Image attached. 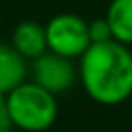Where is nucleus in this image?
Returning <instances> with one entry per match:
<instances>
[{"mask_svg":"<svg viewBox=\"0 0 132 132\" xmlns=\"http://www.w3.org/2000/svg\"><path fill=\"white\" fill-rule=\"evenodd\" d=\"M10 45L21 54L27 62L47 53V35L45 25L35 20H23L14 27Z\"/></svg>","mask_w":132,"mask_h":132,"instance_id":"39448f33","label":"nucleus"},{"mask_svg":"<svg viewBox=\"0 0 132 132\" xmlns=\"http://www.w3.org/2000/svg\"><path fill=\"white\" fill-rule=\"evenodd\" d=\"M87 31H89L91 43H103V41H111L113 39L111 27H109L105 18H97V20L87 21Z\"/></svg>","mask_w":132,"mask_h":132,"instance_id":"6e6552de","label":"nucleus"},{"mask_svg":"<svg viewBox=\"0 0 132 132\" xmlns=\"http://www.w3.org/2000/svg\"><path fill=\"white\" fill-rule=\"evenodd\" d=\"M29 72L33 82L54 95L66 93L78 82V64L72 58L60 56L51 51L33 58Z\"/></svg>","mask_w":132,"mask_h":132,"instance_id":"20e7f679","label":"nucleus"},{"mask_svg":"<svg viewBox=\"0 0 132 132\" xmlns=\"http://www.w3.org/2000/svg\"><path fill=\"white\" fill-rule=\"evenodd\" d=\"M6 107L14 128L23 132H45L58 119L56 95L33 80H25L6 93Z\"/></svg>","mask_w":132,"mask_h":132,"instance_id":"f03ea898","label":"nucleus"},{"mask_svg":"<svg viewBox=\"0 0 132 132\" xmlns=\"http://www.w3.org/2000/svg\"><path fill=\"white\" fill-rule=\"evenodd\" d=\"M47 49L60 56L78 60L91 45L87 21L72 12H60L45 23Z\"/></svg>","mask_w":132,"mask_h":132,"instance_id":"7ed1b4c3","label":"nucleus"},{"mask_svg":"<svg viewBox=\"0 0 132 132\" xmlns=\"http://www.w3.org/2000/svg\"><path fill=\"white\" fill-rule=\"evenodd\" d=\"M113 39L122 45H132V0H111L105 12Z\"/></svg>","mask_w":132,"mask_h":132,"instance_id":"0eeeda50","label":"nucleus"},{"mask_svg":"<svg viewBox=\"0 0 132 132\" xmlns=\"http://www.w3.org/2000/svg\"><path fill=\"white\" fill-rule=\"evenodd\" d=\"M27 60L10 43H0V93H8L27 80Z\"/></svg>","mask_w":132,"mask_h":132,"instance_id":"423d86ee","label":"nucleus"},{"mask_svg":"<svg viewBox=\"0 0 132 132\" xmlns=\"http://www.w3.org/2000/svg\"><path fill=\"white\" fill-rule=\"evenodd\" d=\"M14 124L6 107V93H0V132H12Z\"/></svg>","mask_w":132,"mask_h":132,"instance_id":"1a4fd4ad","label":"nucleus"},{"mask_svg":"<svg viewBox=\"0 0 132 132\" xmlns=\"http://www.w3.org/2000/svg\"><path fill=\"white\" fill-rule=\"evenodd\" d=\"M78 82L91 101L120 105L132 95V51L115 41L91 43L78 58Z\"/></svg>","mask_w":132,"mask_h":132,"instance_id":"f257e3e1","label":"nucleus"}]
</instances>
